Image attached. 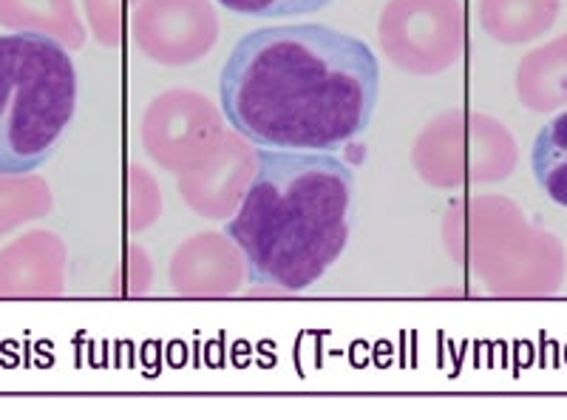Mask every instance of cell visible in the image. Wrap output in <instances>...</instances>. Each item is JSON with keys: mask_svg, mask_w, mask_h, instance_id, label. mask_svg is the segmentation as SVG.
Here are the masks:
<instances>
[{"mask_svg": "<svg viewBox=\"0 0 567 420\" xmlns=\"http://www.w3.org/2000/svg\"><path fill=\"white\" fill-rule=\"evenodd\" d=\"M381 65L367 40L323 23L247 32L219 74L227 123L258 148L336 154L372 123Z\"/></svg>", "mask_w": 567, "mask_h": 420, "instance_id": "1", "label": "cell"}, {"mask_svg": "<svg viewBox=\"0 0 567 420\" xmlns=\"http://www.w3.org/2000/svg\"><path fill=\"white\" fill-rule=\"evenodd\" d=\"M230 12L247 14V18H301V14H316L327 9L336 0H219Z\"/></svg>", "mask_w": 567, "mask_h": 420, "instance_id": "5", "label": "cell"}, {"mask_svg": "<svg viewBox=\"0 0 567 420\" xmlns=\"http://www.w3.org/2000/svg\"><path fill=\"white\" fill-rule=\"evenodd\" d=\"M78 111V69L34 29L0 34V174H32L58 151Z\"/></svg>", "mask_w": 567, "mask_h": 420, "instance_id": "3", "label": "cell"}, {"mask_svg": "<svg viewBox=\"0 0 567 420\" xmlns=\"http://www.w3.org/2000/svg\"><path fill=\"white\" fill-rule=\"evenodd\" d=\"M530 171L542 191L567 207V111L556 114L550 123L542 125L530 145Z\"/></svg>", "mask_w": 567, "mask_h": 420, "instance_id": "4", "label": "cell"}, {"mask_svg": "<svg viewBox=\"0 0 567 420\" xmlns=\"http://www.w3.org/2000/svg\"><path fill=\"white\" fill-rule=\"evenodd\" d=\"M256 160V176L225 231L252 285L307 290L347 247L354 174L323 151L258 148Z\"/></svg>", "mask_w": 567, "mask_h": 420, "instance_id": "2", "label": "cell"}]
</instances>
